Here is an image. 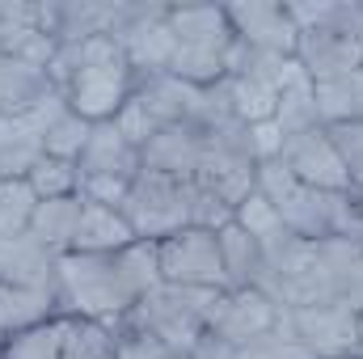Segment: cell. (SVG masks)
<instances>
[{
    "label": "cell",
    "instance_id": "1",
    "mask_svg": "<svg viewBox=\"0 0 363 359\" xmlns=\"http://www.w3.org/2000/svg\"><path fill=\"white\" fill-rule=\"evenodd\" d=\"M228 292H216V287H178V283H161L152 287L148 296H140L123 321L148 338H157L169 355H194L203 334L211 330L220 304H224Z\"/></svg>",
    "mask_w": 363,
    "mask_h": 359
},
{
    "label": "cell",
    "instance_id": "2",
    "mask_svg": "<svg viewBox=\"0 0 363 359\" xmlns=\"http://www.w3.org/2000/svg\"><path fill=\"white\" fill-rule=\"evenodd\" d=\"M55 296L64 317H93V321H114L135 304L114 254H60Z\"/></svg>",
    "mask_w": 363,
    "mask_h": 359
},
{
    "label": "cell",
    "instance_id": "3",
    "mask_svg": "<svg viewBox=\"0 0 363 359\" xmlns=\"http://www.w3.org/2000/svg\"><path fill=\"white\" fill-rule=\"evenodd\" d=\"M190 207H194V182L140 170L118 211L131 224L135 241H165L182 228H190Z\"/></svg>",
    "mask_w": 363,
    "mask_h": 359
},
{
    "label": "cell",
    "instance_id": "4",
    "mask_svg": "<svg viewBox=\"0 0 363 359\" xmlns=\"http://www.w3.org/2000/svg\"><path fill=\"white\" fill-rule=\"evenodd\" d=\"M296 64L313 85L363 68V4H334L330 21L300 30Z\"/></svg>",
    "mask_w": 363,
    "mask_h": 359
},
{
    "label": "cell",
    "instance_id": "5",
    "mask_svg": "<svg viewBox=\"0 0 363 359\" xmlns=\"http://www.w3.org/2000/svg\"><path fill=\"white\" fill-rule=\"evenodd\" d=\"M296 343L313 359H351L363 343V317L347 300H321L287 309Z\"/></svg>",
    "mask_w": 363,
    "mask_h": 359
},
{
    "label": "cell",
    "instance_id": "6",
    "mask_svg": "<svg viewBox=\"0 0 363 359\" xmlns=\"http://www.w3.org/2000/svg\"><path fill=\"white\" fill-rule=\"evenodd\" d=\"M161 254V279L178 287H216L228 292V275L220 258V241L207 228H182L174 237L157 241Z\"/></svg>",
    "mask_w": 363,
    "mask_h": 359
},
{
    "label": "cell",
    "instance_id": "7",
    "mask_svg": "<svg viewBox=\"0 0 363 359\" xmlns=\"http://www.w3.org/2000/svg\"><path fill=\"white\" fill-rule=\"evenodd\" d=\"M279 161L291 170V178L304 182V186H313V190H330V194L355 190L347 165H342V157H338L334 144H330L325 123H317V127H308V131H296V136H283Z\"/></svg>",
    "mask_w": 363,
    "mask_h": 359
},
{
    "label": "cell",
    "instance_id": "8",
    "mask_svg": "<svg viewBox=\"0 0 363 359\" xmlns=\"http://www.w3.org/2000/svg\"><path fill=\"white\" fill-rule=\"evenodd\" d=\"M283 317H287V309L274 304L267 292L241 287V292H228V296H224V304H220V313H216L207 338H216V343H224V347H245V343L271 334L274 326H283Z\"/></svg>",
    "mask_w": 363,
    "mask_h": 359
},
{
    "label": "cell",
    "instance_id": "9",
    "mask_svg": "<svg viewBox=\"0 0 363 359\" xmlns=\"http://www.w3.org/2000/svg\"><path fill=\"white\" fill-rule=\"evenodd\" d=\"M233 38H241L254 51L267 55H296V26L287 17V4H224Z\"/></svg>",
    "mask_w": 363,
    "mask_h": 359
},
{
    "label": "cell",
    "instance_id": "10",
    "mask_svg": "<svg viewBox=\"0 0 363 359\" xmlns=\"http://www.w3.org/2000/svg\"><path fill=\"white\" fill-rule=\"evenodd\" d=\"M60 254L47 250L34 233L0 237V283L4 287H55Z\"/></svg>",
    "mask_w": 363,
    "mask_h": 359
},
{
    "label": "cell",
    "instance_id": "11",
    "mask_svg": "<svg viewBox=\"0 0 363 359\" xmlns=\"http://www.w3.org/2000/svg\"><path fill=\"white\" fill-rule=\"evenodd\" d=\"M77 170H81V178H123V182H135V174L144 170V161H140V148H135V144H127V136H123V131L114 127V118H110V123H93L89 144H85V153H81Z\"/></svg>",
    "mask_w": 363,
    "mask_h": 359
},
{
    "label": "cell",
    "instance_id": "12",
    "mask_svg": "<svg viewBox=\"0 0 363 359\" xmlns=\"http://www.w3.org/2000/svg\"><path fill=\"white\" fill-rule=\"evenodd\" d=\"M144 170H157V174H169V178H186L194 182L199 174V161H203V127L199 123H178V127H161L148 148L140 153Z\"/></svg>",
    "mask_w": 363,
    "mask_h": 359
},
{
    "label": "cell",
    "instance_id": "13",
    "mask_svg": "<svg viewBox=\"0 0 363 359\" xmlns=\"http://www.w3.org/2000/svg\"><path fill=\"white\" fill-rule=\"evenodd\" d=\"M135 241L131 224L123 220V211L101 207L81 199V220H77V237H72V254H118Z\"/></svg>",
    "mask_w": 363,
    "mask_h": 359
},
{
    "label": "cell",
    "instance_id": "14",
    "mask_svg": "<svg viewBox=\"0 0 363 359\" xmlns=\"http://www.w3.org/2000/svg\"><path fill=\"white\" fill-rule=\"evenodd\" d=\"M169 30L182 47H211V51H228L233 47V26L224 4H169Z\"/></svg>",
    "mask_w": 363,
    "mask_h": 359
},
{
    "label": "cell",
    "instance_id": "15",
    "mask_svg": "<svg viewBox=\"0 0 363 359\" xmlns=\"http://www.w3.org/2000/svg\"><path fill=\"white\" fill-rule=\"evenodd\" d=\"M51 317H64L55 287H4L0 283V338L43 326Z\"/></svg>",
    "mask_w": 363,
    "mask_h": 359
},
{
    "label": "cell",
    "instance_id": "16",
    "mask_svg": "<svg viewBox=\"0 0 363 359\" xmlns=\"http://www.w3.org/2000/svg\"><path fill=\"white\" fill-rule=\"evenodd\" d=\"M216 241H220V258H224V275H228V292H241V287H258L262 283L267 254H262L258 237H250L233 220V224H224L216 233Z\"/></svg>",
    "mask_w": 363,
    "mask_h": 359
},
{
    "label": "cell",
    "instance_id": "17",
    "mask_svg": "<svg viewBox=\"0 0 363 359\" xmlns=\"http://www.w3.org/2000/svg\"><path fill=\"white\" fill-rule=\"evenodd\" d=\"M43 157V136L26 118L0 110V182H26Z\"/></svg>",
    "mask_w": 363,
    "mask_h": 359
},
{
    "label": "cell",
    "instance_id": "18",
    "mask_svg": "<svg viewBox=\"0 0 363 359\" xmlns=\"http://www.w3.org/2000/svg\"><path fill=\"white\" fill-rule=\"evenodd\" d=\"M51 89H55V85L47 81L43 68L26 64V60H17V55H0V110H4V114H17V118L30 114Z\"/></svg>",
    "mask_w": 363,
    "mask_h": 359
},
{
    "label": "cell",
    "instance_id": "19",
    "mask_svg": "<svg viewBox=\"0 0 363 359\" xmlns=\"http://www.w3.org/2000/svg\"><path fill=\"white\" fill-rule=\"evenodd\" d=\"M77 220H81V194H72V199H43V203L34 207L30 233H34L47 250H55V254H72Z\"/></svg>",
    "mask_w": 363,
    "mask_h": 359
},
{
    "label": "cell",
    "instance_id": "20",
    "mask_svg": "<svg viewBox=\"0 0 363 359\" xmlns=\"http://www.w3.org/2000/svg\"><path fill=\"white\" fill-rule=\"evenodd\" d=\"M313 97H317V114L325 127L363 123V68L347 72V77H334V81H317Z\"/></svg>",
    "mask_w": 363,
    "mask_h": 359
},
{
    "label": "cell",
    "instance_id": "21",
    "mask_svg": "<svg viewBox=\"0 0 363 359\" xmlns=\"http://www.w3.org/2000/svg\"><path fill=\"white\" fill-rule=\"evenodd\" d=\"M68 330H72V317H51L43 326H30L21 334H9L0 343V359H60Z\"/></svg>",
    "mask_w": 363,
    "mask_h": 359
},
{
    "label": "cell",
    "instance_id": "22",
    "mask_svg": "<svg viewBox=\"0 0 363 359\" xmlns=\"http://www.w3.org/2000/svg\"><path fill=\"white\" fill-rule=\"evenodd\" d=\"M114 347H118V317L114 321L72 317V330L64 338L60 359H114Z\"/></svg>",
    "mask_w": 363,
    "mask_h": 359
},
{
    "label": "cell",
    "instance_id": "23",
    "mask_svg": "<svg viewBox=\"0 0 363 359\" xmlns=\"http://www.w3.org/2000/svg\"><path fill=\"white\" fill-rule=\"evenodd\" d=\"M89 131H93L89 118H81L72 106H64L47 123V131H43V153L47 157H60V161H81V153L89 144Z\"/></svg>",
    "mask_w": 363,
    "mask_h": 359
},
{
    "label": "cell",
    "instance_id": "24",
    "mask_svg": "<svg viewBox=\"0 0 363 359\" xmlns=\"http://www.w3.org/2000/svg\"><path fill=\"white\" fill-rule=\"evenodd\" d=\"M317 123H321V114H317L313 81H308V77H300V81H291L287 89L279 93L274 127H279L283 136H296V131H308V127H317Z\"/></svg>",
    "mask_w": 363,
    "mask_h": 359
},
{
    "label": "cell",
    "instance_id": "25",
    "mask_svg": "<svg viewBox=\"0 0 363 359\" xmlns=\"http://www.w3.org/2000/svg\"><path fill=\"white\" fill-rule=\"evenodd\" d=\"M26 182L38 194V203L43 199H72V194H81V170H77V161H60V157H43L30 170Z\"/></svg>",
    "mask_w": 363,
    "mask_h": 359
},
{
    "label": "cell",
    "instance_id": "26",
    "mask_svg": "<svg viewBox=\"0 0 363 359\" xmlns=\"http://www.w3.org/2000/svg\"><path fill=\"white\" fill-rule=\"evenodd\" d=\"M38 194L30 190V182H0V237H17L30 233Z\"/></svg>",
    "mask_w": 363,
    "mask_h": 359
},
{
    "label": "cell",
    "instance_id": "27",
    "mask_svg": "<svg viewBox=\"0 0 363 359\" xmlns=\"http://www.w3.org/2000/svg\"><path fill=\"white\" fill-rule=\"evenodd\" d=\"M237 224H241L250 237H258V245H267V241H274L279 233H287V228H283V220H279V211H274L258 190L237 207Z\"/></svg>",
    "mask_w": 363,
    "mask_h": 359
},
{
    "label": "cell",
    "instance_id": "28",
    "mask_svg": "<svg viewBox=\"0 0 363 359\" xmlns=\"http://www.w3.org/2000/svg\"><path fill=\"white\" fill-rule=\"evenodd\" d=\"M325 131H330V144H334V153L342 157V165L351 174V186L363 190V123H334Z\"/></svg>",
    "mask_w": 363,
    "mask_h": 359
},
{
    "label": "cell",
    "instance_id": "29",
    "mask_svg": "<svg viewBox=\"0 0 363 359\" xmlns=\"http://www.w3.org/2000/svg\"><path fill=\"white\" fill-rule=\"evenodd\" d=\"M114 127H118V131L127 136V144H135L140 153H144V148H148V140L161 131V123H157V118H152L135 97H127V101H123V110L114 114Z\"/></svg>",
    "mask_w": 363,
    "mask_h": 359
},
{
    "label": "cell",
    "instance_id": "30",
    "mask_svg": "<svg viewBox=\"0 0 363 359\" xmlns=\"http://www.w3.org/2000/svg\"><path fill=\"white\" fill-rule=\"evenodd\" d=\"M114 359H169V351H165L157 338L131 330V326L118 317V347H114Z\"/></svg>",
    "mask_w": 363,
    "mask_h": 359
},
{
    "label": "cell",
    "instance_id": "31",
    "mask_svg": "<svg viewBox=\"0 0 363 359\" xmlns=\"http://www.w3.org/2000/svg\"><path fill=\"white\" fill-rule=\"evenodd\" d=\"M250 144H254L258 165H262V161H274V157L283 153V131L274 127V118H267V123H254V127H250Z\"/></svg>",
    "mask_w": 363,
    "mask_h": 359
},
{
    "label": "cell",
    "instance_id": "32",
    "mask_svg": "<svg viewBox=\"0 0 363 359\" xmlns=\"http://www.w3.org/2000/svg\"><path fill=\"white\" fill-rule=\"evenodd\" d=\"M355 199H359V211H363V190H355Z\"/></svg>",
    "mask_w": 363,
    "mask_h": 359
},
{
    "label": "cell",
    "instance_id": "33",
    "mask_svg": "<svg viewBox=\"0 0 363 359\" xmlns=\"http://www.w3.org/2000/svg\"><path fill=\"white\" fill-rule=\"evenodd\" d=\"M355 359H363V343H359V351H355Z\"/></svg>",
    "mask_w": 363,
    "mask_h": 359
},
{
    "label": "cell",
    "instance_id": "34",
    "mask_svg": "<svg viewBox=\"0 0 363 359\" xmlns=\"http://www.w3.org/2000/svg\"><path fill=\"white\" fill-rule=\"evenodd\" d=\"M169 359H190V355H169Z\"/></svg>",
    "mask_w": 363,
    "mask_h": 359
},
{
    "label": "cell",
    "instance_id": "35",
    "mask_svg": "<svg viewBox=\"0 0 363 359\" xmlns=\"http://www.w3.org/2000/svg\"><path fill=\"white\" fill-rule=\"evenodd\" d=\"M0 343H4V338H0Z\"/></svg>",
    "mask_w": 363,
    "mask_h": 359
}]
</instances>
